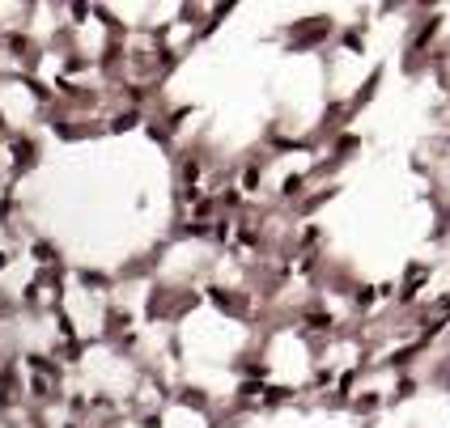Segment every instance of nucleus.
Here are the masks:
<instances>
[{"mask_svg": "<svg viewBox=\"0 0 450 428\" xmlns=\"http://www.w3.org/2000/svg\"><path fill=\"white\" fill-rule=\"evenodd\" d=\"M319 34H323V21H315V25L298 30V34H293V42H310V38H319Z\"/></svg>", "mask_w": 450, "mask_h": 428, "instance_id": "1", "label": "nucleus"}]
</instances>
